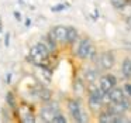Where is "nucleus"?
<instances>
[{"instance_id":"24","label":"nucleus","mask_w":131,"mask_h":123,"mask_svg":"<svg viewBox=\"0 0 131 123\" xmlns=\"http://www.w3.org/2000/svg\"><path fill=\"white\" fill-rule=\"evenodd\" d=\"M14 17L17 18V20H20V18H21V16H20V12H14Z\"/></svg>"},{"instance_id":"22","label":"nucleus","mask_w":131,"mask_h":123,"mask_svg":"<svg viewBox=\"0 0 131 123\" xmlns=\"http://www.w3.org/2000/svg\"><path fill=\"white\" fill-rule=\"evenodd\" d=\"M123 105L125 106V109H130L131 108V102H128V100H125V99L123 100Z\"/></svg>"},{"instance_id":"4","label":"nucleus","mask_w":131,"mask_h":123,"mask_svg":"<svg viewBox=\"0 0 131 123\" xmlns=\"http://www.w3.org/2000/svg\"><path fill=\"white\" fill-rule=\"evenodd\" d=\"M116 83H117L116 77H113V75H106V77H102L99 79V88L102 89L103 92L108 93V92L116 86Z\"/></svg>"},{"instance_id":"8","label":"nucleus","mask_w":131,"mask_h":123,"mask_svg":"<svg viewBox=\"0 0 131 123\" xmlns=\"http://www.w3.org/2000/svg\"><path fill=\"white\" fill-rule=\"evenodd\" d=\"M108 99H110V102L111 103H117V102H123V100L125 99V96H124V92L121 91L120 88H116L114 86L113 89H111L110 92H108Z\"/></svg>"},{"instance_id":"20","label":"nucleus","mask_w":131,"mask_h":123,"mask_svg":"<svg viewBox=\"0 0 131 123\" xmlns=\"http://www.w3.org/2000/svg\"><path fill=\"white\" fill-rule=\"evenodd\" d=\"M124 92L128 95V96H131V83H125L124 85Z\"/></svg>"},{"instance_id":"11","label":"nucleus","mask_w":131,"mask_h":123,"mask_svg":"<svg viewBox=\"0 0 131 123\" xmlns=\"http://www.w3.org/2000/svg\"><path fill=\"white\" fill-rule=\"evenodd\" d=\"M121 71H123V75H124V78L130 79V78H131V58H125V60L123 61Z\"/></svg>"},{"instance_id":"14","label":"nucleus","mask_w":131,"mask_h":123,"mask_svg":"<svg viewBox=\"0 0 131 123\" xmlns=\"http://www.w3.org/2000/svg\"><path fill=\"white\" fill-rule=\"evenodd\" d=\"M76 38H78V31H76V29H73V27H69V29H68V37H66V43L73 44L75 41H76Z\"/></svg>"},{"instance_id":"7","label":"nucleus","mask_w":131,"mask_h":123,"mask_svg":"<svg viewBox=\"0 0 131 123\" xmlns=\"http://www.w3.org/2000/svg\"><path fill=\"white\" fill-rule=\"evenodd\" d=\"M38 71H37V77L42 81L44 83H49L51 82V71L47 68V65H37Z\"/></svg>"},{"instance_id":"1","label":"nucleus","mask_w":131,"mask_h":123,"mask_svg":"<svg viewBox=\"0 0 131 123\" xmlns=\"http://www.w3.org/2000/svg\"><path fill=\"white\" fill-rule=\"evenodd\" d=\"M49 50L44 43H38L37 45L31 47L30 50V61L35 65H47L49 57Z\"/></svg>"},{"instance_id":"26","label":"nucleus","mask_w":131,"mask_h":123,"mask_svg":"<svg viewBox=\"0 0 131 123\" xmlns=\"http://www.w3.org/2000/svg\"><path fill=\"white\" fill-rule=\"evenodd\" d=\"M30 24H31V20H30V18H27V20H26V26L30 27Z\"/></svg>"},{"instance_id":"21","label":"nucleus","mask_w":131,"mask_h":123,"mask_svg":"<svg viewBox=\"0 0 131 123\" xmlns=\"http://www.w3.org/2000/svg\"><path fill=\"white\" fill-rule=\"evenodd\" d=\"M96 57H97V55H96V50H94V47H93L92 51H90V54H89V58H90V61H94V60H96Z\"/></svg>"},{"instance_id":"13","label":"nucleus","mask_w":131,"mask_h":123,"mask_svg":"<svg viewBox=\"0 0 131 123\" xmlns=\"http://www.w3.org/2000/svg\"><path fill=\"white\" fill-rule=\"evenodd\" d=\"M38 96H40L41 100L48 102V100L51 99V91L47 89V88H40V89H38Z\"/></svg>"},{"instance_id":"19","label":"nucleus","mask_w":131,"mask_h":123,"mask_svg":"<svg viewBox=\"0 0 131 123\" xmlns=\"http://www.w3.org/2000/svg\"><path fill=\"white\" fill-rule=\"evenodd\" d=\"M66 122V119H65V116H63L62 113H58V115H55V117L52 119V123H65Z\"/></svg>"},{"instance_id":"23","label":"nucleus","mask_w":131,"mask_h":123,"mask_svg":"<svg viewBox=\"0 0 131 123\" xmlns=\"http://www.w3.org/2000/svg\"><path fill=\"white\" fill-rule=\"evenodd\" d=\"M65 7H66V6H63V4H61V6H57V7H54L52 10H54V12H58V10H63Z\"/></svg>"},{"instance_id":"5","label":"nucleus","mask_w":131,"mask_h":123,"mask_svg":"<svg viewBox=\"0 0 131 123\" xmlns=\"http://www.w3.org/2000/svg\"><path fill=\"white\" fill-rule=\"evenodd\" d=\"M92 48H93V44L89 38H83L79 44V48H78V57L85 60V58H89V54H90Z\"/></svg>"},{"instance_id":"27","label":"nucleus","mask_w":131,"mask_h":123,"mask_svg":"<svg viewBox=\"0 0 131 123\" xmlns=\"http://www.w3.org/2000/svg\"><path fill=\"white\" fill-rule=\"evenodd\" d=\"M10 81H12V75H7V83H12V82H10Z\"/></svg>"},{"instance_id":"29","label":"nucleus","mask_w":131,"mask_h":123,"mask_svg":"<svg viewBox=\"0 0 131 123\" xmlns=\"http://www.w3.org/2000/svg\"><path fill=\"white\" fill-rule=\"evenodd\" d=\"M130 2H131V0H130Z\"/></svg>"},{"instance_id":"15","label":"nucleus","mask_w":131,"mask_h":123,"mask_svg":"<svg viewBox=\"0 0 131 123\" xmlns=\"http://www.w3.org/2000/svg\"><path fill=\"white\" fill-rule=\"evenodd\" d=\"M73 91H75V93H76V95H82L83 91H85V85H83V81L80 79V78H78V79L75 81Z\"/></svg>"},{"instance_id":"2","label":"nucleus","mask_w":131,"mask_h":123,"mask_svg":"<svg viewBox=\"0 0 131 123\" xmlns=\"http://www.w3.org/2000/svg\"><path fill=\"white\" fill-rule=\"evenodd\" d=\"M59 113V106L57 102H51L48 105H45L40 112V117L42 122H52V119L55 117V115Z\"/></svg>"},{"instance_id":"17","label":"nucleus","mask_w":131,"mask_h":123,"mask_svg":"<svg viewBox=\"0 0 131 123\" xmlns=\"http://www.w3.org/2000/svg\"><path fill=\"white\" fill-rule=\"evenodd\" d=\"M111 4H113V7H116L117 10L121 9L123 6H125L127 3H130V0H110Z\"/></svg>"},{"instance_id":"18","label":"nucleus","mask_w":131,"mask_h":123,"mask_svg":"<svg viewBox=\"0 0 131 123\" xmlns=\"http://www.w3.org/2000/svg\"><path fill=\"white\" fill-rule=\"evenodd\" d=\"M6 102L9 103L10 108H16V98H14V95H13V92H9V93L6 95Z\"/></svg>"},{"instance_id":"16","label":"nucleus","mask_w":131,"mask_h":123,"mask_svg":"<svg viewBox=\"0 0 131 123\" xmlns=\"http://www.w3.org/2000/svg\"><path fill=\"white\" fill-rule=\"evenodd\" d=\"M21 120H23L24 123H34L35 117H34V115H32L31 112H27V113L21 115Z\"/></svg>"},{"instance_id":"6","label":"nucleus","mask_w":131,"mask_h":123,"mask_svg":"<svg viewBox=\"0 0 131 123\" xmlns=\"http://www.w3.org/2000/svg\"><path fill=\"white\" fill-rule=\"evenodd\" d=\"M99 65H100V68L102 69H110L111 67L114 65V55H113V52H110V51H106V52H103L102 55H100V58H99Z\"/></svg>"},{"instance_id":"9","label":"nucleus","mask_w":131,"mask_h":123,"mask_svg":"<svg viewBox=\"0 0 131 123\" xmlns=\"http://www.w3.org/2000/svg\"><path fill=\"white\" fill-rule=\"evenodd\" d=\"M55 34V38L58 40V43H63L66 41V37H68V27H63V26H57L52 29Z\"/></svg>"},{"instance_id":"28","label":"nucleus","mask_w":131,"mask_h":123,"mask_svg":"<svg viewBox=\"0 0 131 123\" xmlns=\"http://www.w3.org/2000/svg\"><path fill=\"white\" fill-rule=\"evenodd\" d=\"M130 23H131V18H130Z\"/></svg>"},{"instance_id":"12","label":"nucleus","mask_w":131,"mask_h":123,"mask_svg":"<svg viewBox=\"0 0 131 123\" xmlns=\"http://www.w3.org/2000/svg\"><path fill=\"white\" fill-rule=\"evenodd\" d=\"M85 79L88 83H94L97 79V71L96 69H88L85 74Z\"/></svg>"},{"instance_id":"10","label":"nucleus","mask_w":131,"mask_h":123,"mask_svg":"<svg viewBox=\"0 0 131 123\" xmlns=\"http://www.w3.org/2000/svg\"><path fill=\"white\" fill-rule=\"evenodd\" d=\"M44 44H45L47 47H48V50L49 51H55V48H57V43H58V40L55 38V34H54V31H49L48 33V35H47V38H45V41H42Z\"/></svg>"},{"instance_id":"25","label":"nucleus","mask_w":131,"mask_h":123,"mask_svg":"<svg viewBox=\"0 0 131 123\" xmlns=\"http://www.w3.org/2000/svg\"><path fill=\"white\" fill-rule=\"evenodd\" d=\"M9 40H10V34H6V45H9Z\"/></svg>"},{"instance_id":"3","label":"nucleus","mask_w":131,"mask_h":123,"mask_svg":"<svg viewBox=\"0 0 131 123\" xmlns=\"http://www.w3.org/2000/svg\"><path fill=\"white\" fill-rule=\"evenodd\" d=\"M68 109H69L71 115L73 116V119L76 120V122H86V117H85L86 115H85V112L82 110V106L79 105L78 100H75V99L69 100L68 102Z\"/></svg>"}]
</instances>
